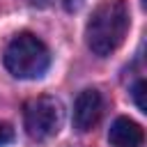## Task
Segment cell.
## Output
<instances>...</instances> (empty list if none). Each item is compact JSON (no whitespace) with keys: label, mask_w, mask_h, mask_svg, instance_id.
I'll use <instances>...</instances> for the list:
<instances>
[{"label":"cell","mask_w":147,"mask_h":147,"mask_svg":"<svg viewBox=\"0 0 147 147\" xmlns=\"http://www.w3.org/2000/svg\"><path fill=\"white\" fill-rule=\"evenodd\" d=\"M126 30H129L126 2L124 0H103L101 5H96V9L92 11V16L85 25L87 48L94 55L106 57L122 46Z\"/></svg>","instance_id":"obj_1"},{"label":"cell","mask_w":147,"mask_h":147,"mask_svg":"<svg viewBox=\"0 0 147 147\" xmlns=\"http://www.w3.org/2000/svg\"><path fill=\"white\" fill-rule=\"evenodd\" d=\"M2 62L11 76L30 80V78L44 76V71L51 64V53L46 44L32 32H18L5 46Z\"/></svg>","instance_id":"obj_2"},{"label":"cell","mask_w":147,"mask_h":147,"mask_svg":"<svg viewBox=\"0 0 147 147\" xmlns=\"http://www.w3.org/2000/svg\"><path fill=\"white\" fill-rule=\"evenodd\" d=\"M23 124L25 133L32 140H48L60 131L62 124V106L53 96H34L23 106Z\"/></svg>","instance_id":"obj_3"},{"label":"cell","mask_w":147,"mask_h":147,"mask_svg":"<svg viewBox=\"0 0 147 147\" xmlns=\"http://www.w3.org/2000/svg\"><path fill=\"white\" fill-rule=\"evenodd\" d=\"M101 113H103V99H101V94L96 90L87 87L74 101V126L85 133L92 126H96V122L101 119Z\"/></svg>","instance_id":"obj_4"},{"label":"cell","mask_w":147,"mask_h":147,"mask_svg":"<svg viewBox=\"0 0 147 147\" xmlns=\"http://www.w3.org/2000/svg\"><path fill=\"white\" fill-rule=\"evenodd\" d=\"M108 140L113 147H140L145 136L140 124H136L129 117H117L108 129Z\"/></svg>","instance_id":"obj_5"},{"label":"cell","mask_w":147,"mask_h":147,"mask_svg":"<svg viewBox=\"0 0 147 147\" xmlns=\"http://www.w3.org/2000/svg\"><path fill=\"white\" fill-rule=\"evenodd\" d=\"M142 94H145V83H142V80H138V83L133 85V101H136V106H138L140 110H145V101H142Z\"/></svg>","instance_id":"obj_6"},{"label":"cell","mask_w":147,"mask_h":147,"mask_svg":"<svg viewBox=\"0 0 147 147\" xmlns=\"http://www.w3.org/2000/svg\"><path fill=\"white\" fill-rule=\"evenodd\" d=\"M11 138H14L11 126H9V124H5V122H0V147H5L7 142H11Z\"/></svg>","instance_id":"obj_7"},{"label":"cell","mask_w":147,"mask_h":147,"mask_svg":"<svg viewBox=\"0 0 147 147\" xmlns=\"http://www.w3.org/2000/svg\"><path fill=\"white\" fill-rule=\"evenodd\" d=\"M62 2H64V7H67L69 11H74V9H78V7H80V2H83V0H62Z\"/></svg>","instance_id":"obj_8"},{"label":"cell","mask_w":147,"mask_h":147,"mask_svg":"<svg viewBox=\"0 0 147 147\" xmlns=\"http://www.w3.org/2000/svg\"><path fill=\"white\" fill-rule=\"evenodd\" d=\"M25 2H30V5H39V2H44V0H25Z\"/></svg>","instance_id":"obj_9"}]
</instances>
